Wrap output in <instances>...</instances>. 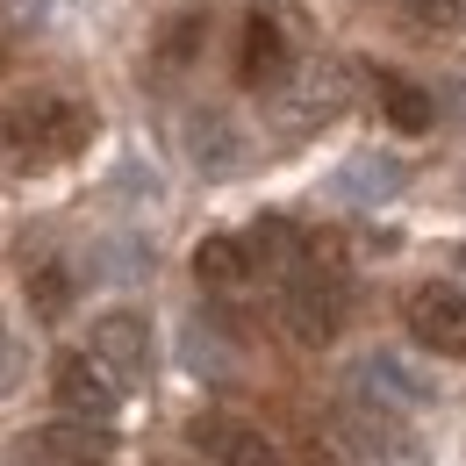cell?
<instances>
[{
  "instance_id": "6da1fadb",
  "label": "cell",
  "mask_w": 466,
  "mask_h": 466,
  "mask_svg": "<svg viewBox=\"0 0 466 466\" xmlns=\"http://www.w3.org/2000/svg\"><path fill=\"white\" fill-rule=\"evenodd\" d=\"M86 137H94V116L72 94H29V101L0 108V166L7 173H44V166L72 158Z\"/></svg>"
},
{
  "instance_id": "7a4b0ae2",
  "label": "cell",
  "mask_w": 466,
  "mask_h": 466,
  "mask_svg": "<svg viewBox=\"0 0 466 466\" xmlns=\"http://www.w3.org/2000/svg\"><path fill=\"white\" fill-rule=\"evenodd\" d=\"M266 108L288 137H309L323 122H338L351 108V65L345 58H294L273 86H266Z\"/></svg>"
},
{
  "instance_id": "3957f363",
  "label": "cell",
  "mask_w": 466,
  "mask_h": 466,
  "mask_svg": "<svg viewBox=\"0 0 466 466\" xmlns=\"http://www.w3.org/2000/svg\"><path fill=\"white\" fill-rule=\"evenodd\" d=\"M280 316H288L294 345H309V351L338 345V330H345V316H351V280L338 266L301 258L288 280H280Z\"/></svg>"
},
{
  "instance_id": "277c9868",
  "label": "cell",
  "mask_w": 466,
  "mask_h": 466,
  "mask_svg": "<svg viewBox=\"0 0 466 466\" xmlns=\"http://www.w3.org/2000/svg\"><path fill=\"white\" fill-rule=\"evenodd\" d=\"M338 445H345V466H431L423 452V438L409 431L402 416H388V409H351L345 423H338Z\"/></svg>"
},
{
  "instance_id": "5b68a950",
  "label": "cell",
  "mask_w": 466,
  "mask_h": 466,
  "mask_svg": "<svg viewBox=\"0 0 466 466\" xmlns=\"http://www.w3.org/2000/svg\"><path fill=\"white\" fill-rule=\"evenodd\" d=\"M409 338L423 351H438V359H460L466 351V294L452 280H423V288L409 294Z\"/></svg>"
},
{
  "instance_id": "8992f818",
  "label": "cell",
  "mask_w": 466,
  "mask_h": 466,
  "mask_svg": "<svg viewBox=\"0 0 466 466\" xmlns=\"http://www.w3.org/2000/svg\"><path fill=\"white\" fill-rule=\"evenodd\" d=\"M187 445L208 466H273V438L251 423V416H230V409H208L187 423Z\"/></svg>"
},
{
  "instance_id": "52a82bcc",
  "label": "cell",
  "mask_w": 466,
  "mask_h": 466,
  "mask_svg": "<svg viewBox=\"0 0 466 466\" xmlns=\"http://www.w3.org/2000/svg\"><path fill=\"white\" fill-rule=\"evenodd\" d=\"M51 395H58L72 416H86V423H108L122 409V380L94 359V351H65L58 366H51Z\"/></svg>"
},
{
  "instance_id": "ba28073f",
  "label": "cell",
  "mask_w": 466,
  "mask_h": 466,
  "mask_svg": "<svg viewBox=\"0 0 466 466\" xmlns=\"http://www.w3.org/2000/svg\"><path fill=\"white\" fill-rule=\"evenodd\" d=\"M187 158H194V173L230 179V173L251 166V137H244L223 108H194V116H187Z\"/></svg>"
},
{
  "instance_id": "9c48e42d",
  "label": "cell",
  "mask_w": 466,
  "mask_h": 466,
  "mask_svg": "<svg viewBox=\"0 0 466 466\" xmlns=\"http://www.w3.org/2000/svg\"><path fill=\"white\" fill-rule=\"evenodd\" d=\"M359 388H366V402L388 409V416H409V409H431V402H438L431 373H416L402 351H373V359L359 366Z\"/></svg>"
},
{
  "instance_id": "30bf717a",
  "label": "cell",
  "mask_w": 466,
  "mask_h": 466,
  "mask_svg": "<svg viewBox=\"0 0 466 466\" xmlns=\"http://www.w3.org/2000/svg\"><path fill=\"white\" fill-rule=\"evenodd\" d=\"M86 351H94L122 388H129V380L151 373V323H144L137 309H108V316L94 323V345H86Z\"/></svg>"
},
{
  "instance_id": "8fae6325",
  "label": "cell",
  "mask_w": 466,
  "mask_h": 466,
  "mask_svg": "<svg viewBox=\"0 0 466 466\" xmlns=\"http://www.w3.org/2000/svg\"><path fill=\"white\" fill-rule=\"evenodd\" d=\"M288 65H294L288 22H280L273 7H251V22H244V51H237V79H244L251 94H266V86H273Z\"/></svg>"
},
{
  "instance_id": "7c38bea8",
  "label": "cell",
  "mask_w": 466,
  "mask_h": 466,
  "mask_svg": "<svg viewBox=\"0 0 466 466\" xmlns=\"http://www.w3.org/2000/svg\"><path fill=\"white\" fill-rule=\"evenodd\" d=\"M402 187H409V158H395V151H359V158H345L338 179H330V194L351 201V208H380V201H395Z\"/></svg>"
},
{
  "instance_id": "4fadbf2b",
  "label": "cell",
  "mask_w": 466,
  "mask_h": 466,
  "mask_svg": "<svg viewBox=\"0 0 466 466\" xmlns=\"http://www.w3.org/2000/svg\"><path fill=\"white\" fill-rule=\"evenodd\" d=\"M237 244H244L251 273H273V280H288L294 266L309 258V237L294 230L288 216H258V223H251V237H237Z\"/></svg>"
},
{
  "instance_id": "5bb4252c",
  "label": "cell",
  "mask_w": 466,
  "mask_h": 466,
  "mask_svg": "<svg viewBox=\"0 0 466 466\" xmlns=\"http://www.w3.org/2000/svg\"><path fill=\"white\" fill-rule=\"evenodd\" d=\"M373 94H380V116L395 122V129H409V137H423V129L438 122V101H431L416 79H402V72H380Z\"/></svg>"
},
{
  "instance_id": "9a60e30c",
  "label": "cell",
  "mask_w": 466,
  "mask_h": 466,
  "mask_svg": "<svg viewBox=\"0 0 466 466\" xmlns=\"http://www.w3.org/2000/svg\"><path fill=\"white\" fill-rule=\"evenodd\" d=\"M201 44H208V15H201V7L173 15V22L158 29V44H151V72H187V65L201 58Z\"/></svg>"
},
{
  "instance_id": "2e32d148",
  "label": "cell",
  "mask_w": 466,
  "mask_h": 466,
  "mask_svg": "<svg viewBox=\"0 0 466 466\" xmlns=\"http://www.w3.org/2000/svg\"><path fill=\"white\" fill-rule=\"evenodd\" d=\"M194 273H201V288L230 294V288L251 280V258H244V244H237V237H201V244H194Z\"/></svg>"
},
{
  "instance_id": "e0dca14e",
  "label": "cell",
  "mask_w": 466,
  "mask_h": 466,
  "mask_svg": "<svg viewBox=\"0 0 466 466\" xmlns=\"http://www.w3.org/2000/svg\"><path fill=\"white\" fill-rule=\"evenodd\" d=\"M395 7H402V22L409 29H416V36H452V29H460V0H395Z\"/></svg>"
},
{
  "instance_id": "ac0fdd59",
  "label": "cell",
  "mask_w": 466,
  "mask_h": 466,
  "mask_svg": "<svg viewBox=\"0 0 466 466\" xmlns=\"http://www.w3.org/2000/svg\"><path fill=\"white\" fill-rule=\"evenodd\" d=\"M144 273H151L144 244H101L94 251V280H144Z\"/></svg>"
},
{
  "instance_id": "d6986e66",
  "label": "cell",
  "mask_w": 466,
  "mask_h": 466,
  "mask_svg": "<svg viewBox=\"0 0 466 466\" xmlns=\"http://www.w3.org/2000/svg\"><path fill=\"white\" fill-rule=\"evenodd\" d=\"M29 301H36V316H65V301H72L65 266H36V273H29Z\"/></svg>"
},
{
  "instance_id": "ffe728a7",
  "label": "cell",
  "mask_w": 466,
  "mask_h": 466,
  "mask_svg": "<svg viewBox=\"0 0 466 466\" xmlns=\"http://www.w3.org/2000/svg\"><path fill=\"white\" fill-rule=\"evenodd\" d=\"M22 373H29V345H22V330H0V402L22 388Z\"/></svg>"
},
{
  "instance_id": "44dd1931",
  "label": "cell",
  "mask_w": 466,
  "mask_h": 466,
  "mask_svg": "<svg viewBox=\"0 0 466 466\" xmlns=\"http://www.w3.org/2000/svg\"><path fill=\"white\" fill-rule=\"evenodd\" d=\"M65 466H101V460H86V452H79V460H65Z\"/></svg>"
},
{
  "instance_id": "7402d4cb",
  "label": "cell",
  "mask_w": 466,
  "mask_h": 466,
  "mask_svg": "<svg viewBox=\"0 0 466 466\" xmlns=\"http://www.w3.org/2000/svg\"><path fill=\"white\" fill-rule=\"evenodd\" d=\"M460 266H466V244H460Z\"/></svg>"
},
{
  "instance_id": "603a6c76",
  "label": "cell",
  "mask_w": 466,
  "mask_h": 466,
  "mask_svg": "<svg viewBox=\"0 0 466 466\" xmlns=\"http://www.w3.org/2000/svg\"><path fill=\"white\" fill-rule=\"evenodd\" d=\"M316 466H338V460H316Z\"/></svg>"
}]
</instances>
